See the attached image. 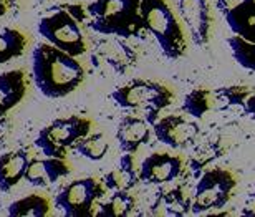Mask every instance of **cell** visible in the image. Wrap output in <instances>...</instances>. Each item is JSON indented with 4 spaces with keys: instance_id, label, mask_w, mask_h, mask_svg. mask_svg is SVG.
<instances>
[{
    "instance_id": "6da1fadb",
    "label": "cell",
    "mask_w": 255,
    "mask_h": 217,
    "mask_svg": "<svg viewBox=\"0 0 255 217\" xmlns=\"http://www.w3.org/2000/svg\"><path fill=\"white\" fill-rule=\"evenodd\" d=\"M76 58L48 42L33 48L32 80L43 97L65 98L80 88L86 72Z\"/></svg>"
},
{
    "instance_id": "7a4b0ae2",
    "label": "cell",
    "mask_w": 255,
    "mask_h": 217,
    "mask_svg": "<svg viewBox=\"0 0 255 217\" xmlns=\"http://www.w3.org/2000/svg\"><path fill=\"white\" fill-rule=\"evenodd\" d=\"M86 12L90 28L106 37H139L144 30L139 0H93Z\"/></svg>"
},
{
    "instance_id": "3957f363",
    "label": "cell",
    "mask_w": 255,
    "mask_h": 217,
    "mask_svg": "<svg viewBox=\"0 0 255 217\" xmlns=\"http://www.w3.org/2000/svg\"><path fill=\"white\" fill-rule=\"evenodd\" d=\"M144 30L159 45L162 55L169 60H179L187 52V37L181 17L176 15L167 0H139Z\"/></svg>"
},
{
    "instance_id": "277c9868",
    "label": "cell",
    "mask_w": 255,
    "mask_h": 217,
    "mask_svg": "<svg viewBox=\"0 0 255 217\" xmlns=\"http://www.w3.org/2000/svg\"><path fill=\"white\" fill-rule=\"evenodd\" d=\"M172 98L174 95L166 85L151 80H132L111 93V100L120 108L141 111L151 124L156 123L162 109L169 107Z\"/></svg>"
},
{
    "instance_id": "5b68a950",
    "label": "cell",
    "mask_w": 255,
    "mask_h": 217,
    "mask_svg": "<svg viewBox=\"0 0 255 217\" xmlns=\"http://www.w3.org/2000/svg\"><path fill=\"white\" fill-rule=\"evenodd\" d=\"M91 121L83 116L58 118L47 124L35 138V146L48 158H65L66 151L90 134Z\"/></svg>"
},
{
    "instance_id": "8992f818",
    "label": "cell",
    "mask_w": 255,
    "mask_h": 217,
    "mask_svg": "<svg viewBox=\"0 0 255 217\" xmlns=\"http://www.w3.org/2000/svg\"><path fill=\"white\" fill-rule=\"evenodd\" d=\"M236 188L237 178L232 171L222 168L207 169L194 189L191 211L194 214H204L209 211L224 209L232 199Z\"/></svg>"
},
{
    "instance_id": "52a82bcc",
    "label": "cell",
    "mask_w": 255,
    "mask_h": 217,
    "mask_svg": "<svg viewBox=\"0 0 255 217\" xmlns=\"http://www.w3.org/2000/svg\"><path fill=\"white\" fill-rule=\"evenodd\" d=\"M247 87H216L196 88L186 95L182 111L194 119H201L209 113H221L232 107H244L251 97Z\"/></svg>"
},
{
    "instance_id": "ba28073f",
    "label": "cell",
    "mask_w": 255,
    "mask_h": 217,
    "mask_svg": "<svg viewBox=\"0 0 255 217\" xmlns=\"http://www.w3.org/2000/svg\"><path fill=\"white\" fill-rule=\"evenodd\" d=\"M38 33L50 45L73 57H81L86 52V40L80 27V18L70 10L60 8L43 17L38 23Z\"/></svg>"
},
{
    "instance_id": "9c48e42d",
    "label": "cell",
    "mask_w": 255,
    "mask_h": 217,
    "mask_svg": "<svg viewBox=\"0 0 255 217\" xmlns=\"http://www.w3.org/2000/svg\"><path fill=\"white\" fill-rule=\"evenodd\" d=\"M105 184L95 178H81L71 181L55 198V208L66 217L93 216L96 201L103 198Z\"/></svg>"
},
{
    "instance_id": "30bf717a",
    "label": "cell",
    "mask_w": 255,
    "mask_h": 217,
    "mask_svg": "<svg viewBox=\"0 0 255 217\" xmlns=\"http://www.w3.org/2000/svg\"><path fill=\"white\" fill-rule=\"evenodd\" d=\"M152 133L159 143L172 149H186L196 143L197 136L201 134V126L197 121L182 114H167L156 119Z\"/></svg>"
},
{
    "instance_id": "8fae6325",
    "label": "cell",
    "mask_w": 255,
    "mask_h": 217,
    "mask_svg": "<svg viewBox=\"0 0 255 217\" xmlns=\"http://www.w3.org/2000/svg\"><path fill=\"white\" fill-rule=\"evenodd\" d=\"M177 13L191 40L197 47H206L211 40L212 15L209 0H177Z\"/></svg>"
},
{
    "instance_id": "7c38bea8",
    "label": "cell",
    "mask_w": 255,
    "mask_h": 217,
    "mask_svg": "<svg viewBox=\"0 0 255 217\" xmlns=\"http://www.w3.org/2000/svg\"><path fill=\"white\" fill-rule=\"evenodd\" d=\"M184 171V161L179 154L152 153L142 161L137 173L139 181L146 184H167L176 181Z\"/></svg>"
},
{
    "instance_id": "4fadbf2b",
    "label": "cell",
    "mask_w": 255,
    "mask_h": 217,
    "mask_svg": "<svg viewBox=\"0 0 255 217\" xmlns=\"http://www.w3.org/2000/svg\"><path fill=\"white\" fill-rule=\"evenodd\" d=\"M152 124L146 118L134 114L123 116L116 129V141L123 153L134 154L151 138Z\"/></svg>"
},
{
    "instance_id": "5bb4252c",
    "label": "cell",
    "mask_w": 255,
    "mask_h": 217,
    "mask_svg": "<svg viewBox=\"0 0 255 217\" xmlns=\"http://www.w3.org/2000/svg\"><path fill=\"white\" fill-rule=\"evenodd\" d=\"M70 174V166L65 158H45L30 159L28 168L25 171V181L37 188H47L55 184L62 178Z\"/></svg>"
},
{
    "instance_id": "9a60e30c",
    "label": "cell",
    "mask_w": 255,
    "mask_h": 217,
    "mask_svg": "<svg viewBox=\"0 0 255 217\" xmlns=\"http://www.w3.org/2000/svg\"><path fill=\"white\" fill-rule=\"evenodd\" d=\"M27 90L28 80L23 70L15 68L0 75V118L23 102Z\"/></svg>"
},
{
    "instance_id": "2e32d148",
    "label": "cell",
    "mask_w": 255,
    "mask_h": 217,
    "mask_svg": "<svg viewBox=\"0 0 255 217\" xmlns=\"http://www.w3.org/2000/svg\"><path fill=\"white\" fill-rule=\"evenodd\" d=\"M30 154L25 149L10 151L0 156V191L7 193L13 189L20 181L25 179V171L28 168Z\"/></svg>"
},
{
    "instance_id": "e0dca14e",
    "label": "cell",
    "mask_w": 255,
    "mask_h": 217,
    "mask_svg": "<svg viewBox=\"0 0 255 217\" xmlns=\"http://www.w3.org/2000/svg\"><path fill=\"white\" fill-rule=\"evenodd\" d=\"M105 188L108 191H131L139 183V173L134 166V156L131 153H125L121 156L118 166H115L110 173L105 174L101 179Z\"/></svg>"
},
{
    "instance_id": "ac0fdd59",
    "label": "cell",
    "mask_w": 255,
    "mask_h": 217,
    "mask_svg": "<svg viewBox=\"0 0 255 217\" xmlns=\"http://www.w3.org/2000/svg\"><path fill=\"white\" fill-rule=\"evenodd\" d=\"M224 17L234 35L255 43V0L231 10Z\"/></svg>"
},
{
    "instance_id": "d6986e66",
    "label": "cell",
    "mask_w": 255,
    "mask_h": 217,
    "mask_svg": "<svg viewBox=\"0 0 255 217\" xmlns=\"http://www.w3.org/2000/svg\"><path fill=\"white\" fill-rule=\"evenodd\" d=\"M52 213V203L42 194H30L13 201L7 208V214L12 217H47Z\"/></svg>"
},
{
    "instance_id": "ffe728a7",
    "label": "cell",
    "mask_w": 255,
    "mask_h": 217,
    "mask_svg": "<svg viewBox=\"0 0 255 217\" xmlns=\"http://www.w3.org/2000/svg\"><path fill=\"white\" fill-rule=\"evenodd\" d=\"M96 52L101 55V58L118 72L123 73L125 70L132 63L131 62V50L128 45L118 42V40H105L98 45Z\"/></svg>"
},
{
    "instance_id": "44dd1931",
    "label": "cell",
    "mask_w": 255,
    "mask_h": 217,
    "mask_svg": "<svg viewBox=\"0 0 255 217\" xmlns=\"http://www.w3.org/2000/svg\"><path fill=\"white\" fill-rule=\"evenodd\" d=\"M27 48V37L17 28L0 30V65L8 63L10 60L18 58Z\"/></svg>"
},
{
    "instance_id": "7402d4cb",
    "label": "cell",
    "mask_w": 255,
    "mask_h": 217,
    "mask_svg": "<svg viewBox=\"0 0 255 217\" xmlns=\"http://www.w3.org/2000/svg\"><path fill=\"white\" fill-rule=\"evenodd\" d=\"M71 149L81 158L90 161H101L110 151V141L106 139L103 133H90L85 138H81Z\"/></svg>"
},
{
    "instance_id": "603a6c76",
    "label": "cell",
    "mask_w": 255,
    "mask_h": 217,
    "mask_svg": "<svg viewBox=\"0 0 255 217\" xmlns=\"http://www.w3.org/2000/svg\"><path fill=\"white\" fill-rule=\"evenodd\" d=\"M136 199L129 194V191H115L113 196L105 204L98 206L93 216L98 217H126L132 213Z\"/></svg>"
},
{
    "instance_id": "cb8c5ba5",
    "label": "cell",
    "mask_w": 255,
    "mask_h": 217,
    "mask_svg": "<svg viewBox=\"0 0 255 217\" xmlns=\"http://www.w3.org/2000/svg\"><path fill=\"white\" fill-rule=\"evenodd\" d=\"M227 43H229V48H231L234 60H236L242 68L255 72V43L247 42V40L241 38L239 35L229 37Z\"/></svg>"
},
{
    "instance_id": "d4e9b609",
    "label": "cell",
    "mask_w": 255,
    "mask_h": 217,
    "mask_svg": "<svg viewBox=\"0 0 255 217\" xmlns=\"http://www.w3.org/2000/svg\"><path fill=\"white\" fill-rule=\"evenodd\" d=\"M249 2H254V0H216V8L222 15H226L231 12V10L241 7L244 3H249Z\"/></svg>"
},
{
    "instance_id": "484cf974",
    "label": "cell",
    "mask_w": 255,
    "mask_h": 217,
    "mask_svg": "<svg viewBox=\"0 0 255 217\" xmlns=\"http://www.w3.org/2000/svg\"><path fill=\"white\" fill-rule=\"evenodd\" d=\"M244 111L255 119V95H251V97L247 98L246 105H244Z\"/></svg>"
},
{
    "instance_id": "4316f807",
    "label": "cell",
    "mask_w": 255,
    "mask_h": 217,
    "mask_svg": "<svg viewBox=\"0 0 255 217\" xmlns=\"http://www.w3.org/2000/svg\"><path fill=\"white\" fill-rule=\"evenodd\" d=\"M8 7V0H0V17H3Z\"/></svg>"
},
{
    "instance_id": "83f0119b",
    "label": "cell",
    "mask_w": 255,
    "mask_h": 217,
    "mask_svg": "<svg viewBox=\"0 0 255 217\" xmlns=\"http://www.w3.org/2000/svg\"><path fill=\"white\" fill-rule=\"evenodd\" d=\"M254 198H255V191H254Z\"/></svg>"
}]
</instances>
